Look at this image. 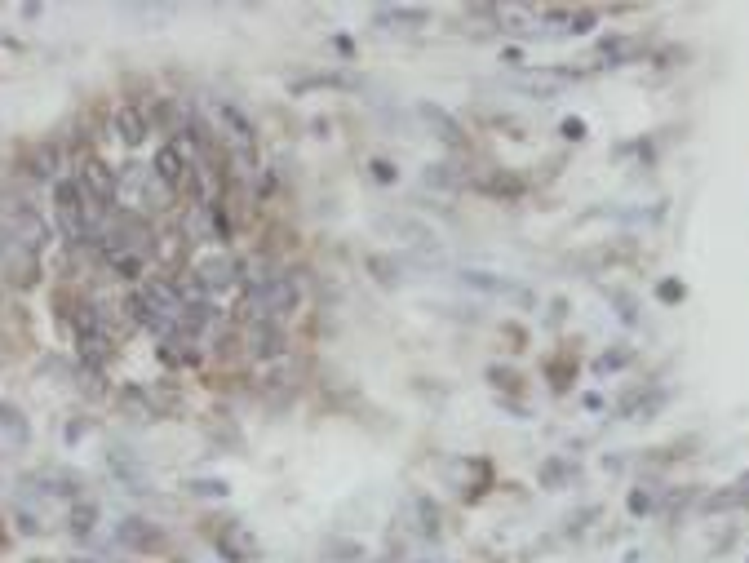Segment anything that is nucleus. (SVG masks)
Instances as JSON below:
<instances>
[{
	"mask_svg": "<svg viewBox=\"0 0 749 563\" xmlns=\"http://www.w3.org/2000/svg\"><path fill=\"white\" fill-rule=\"evenodd\" d=\"M54 218H58V235H63L67 244L89 240V213H85V196H80L76 178L54 182Z\"/></svg>",
	"mask_w": 749,
	"mask_h": 563,
	"instance_id": "nucleus-1",
	"label": "nucleus"
},
{
	"mask_svg": "<svg viewBox=\"0 0 749 563\" xmlns=\"http://www.w3.org/2000/svg\"><path fill=\"white\" fill-rule=\"evenodd\" d=\"M249 351L253 360L271 364V360H284L289 355V337L275 320H249Z\"/></svg>",
	"mask_w": 749,
	"mask_h": 563,
	"instance_id": "nucleus-2",
	"label": "nucleus"
},
{
	"mask_svg": "<svg viewBox=\"0 0 749 563\" xmlns=\"http://www.w3.org/2000/svg\"><path fill=\"white\" fill-rule=\"evenodd\" d=\"M235 275H240V266L227 253H204L196 262V280L204 284V293H227L235 289Z\"/></svg>",
	"mask_w": 749,
	"mask_h": 563,
	"instance_id": "nucleus-3",
	"label": "nucleus"
},
{
	"mask_svg": "<svg viewBox=\"0 0 749 563\" xmlns=\"http://www.w3.org/2000/svg\"><path fill=\"white\" fill-rule=\"evenodd\" d=\"M0 266H5V275L14 284H36L40 280V262H36V253L32 249H23V244H14V240H5L0 235Z\"/></svg>",
	"mask_w": 749,
	"mask_h": 563,
	"instance_id": "nucleus-4",
	"label": "nucleus"
},
{
	"mask_svg": "<svg viewBox=\"0 0 749 563\" xmlns=\"http://www.w3.org/2000/svg\"><path fill=\"white\" fill-rule=\"evenodd\" d=\"M0 235H5V240H14V244H23V249L40 253V249H45V240H49V227L36 218L32 209H14V213H9V227L0 231Z\"/></svg>",
	"mask_w": 749,
	"mask_h": 563,
	"instance_id": "nucleus-5",
	"label": "nucleus"
},
{
	"mask_svg": "<svg viewBox=\"0 0 749 563\" xmlns=\"http://www.w3.org/2000/svg\"><path fill=\"white\" fill-rule=\"evenodd\" d=\"M218 555L227 559V563H253L262 555V546H258V537H253L244 524H227L218 532Z\"/></svg>",
	"mask_w": 749,
	"mask_h": 563,
	"instance_id": "nucleus-6",
	"label": "nucleus"
},
{
	"mask_svg": "<svg viewBox=\"0 0 749 563\" xmlns=\"http://www.w3.org/2000/svg\"><path fill=\"white\" fill-rule=\"evenodd\" d=\"M111 133H116L125 147H142V142H147V133H151L147 111H142V107H129V102H120V107L111 111Z\"/></svg>",
	"mask_w": 749,
	"mask_h": 563,
	"instance_id": "nucleus-7",
	"label": "nucleus"
},
{
	"mask_svg": "<svg viewBox=\"0 0 749 563\" xmlns=\"http://www.w3.org/2000/svg\"><path fill=\"white\" fill-rule=\"evenodd\" d=\"M577 80V71H523V76L515 80V89H523V94H532V98H554L563 85H572Z\"/></svg>",
	"mask_w": 749,
	"mask_h": 563,
	"instance_id": "nucleus-8",
	"label": "nucleus"
},
{
	"mask_svg": "<svg viewBox=\"0 0 749 563\" xmlns=\"http://www.w3.org/2000/svg\"><path fill=\"white\" fill-rule=\"evenodd\" d=\"M377 231L399 235V240H408L413 249H435V235H430V227H426V222H417V218H382V222H377Z\"/></svg>",
	"mask_w": 749,
	"mask_h": 563,
	"instance_id": "nucleus-9",
	"label": "nucleus"
},
{
	"mask_svg": "<svg viewBox=\"0 0 749 563\" xmlns=\"http://www.w3.org/2000/svg\"><path fill=\"white\" fill-rule=\"evenodd\" d=\"M120 541H125L129 550H160L164 546L160 528H151L147 519H125V524H120Z\"/></svg>",
	"mask_w": 749,
	"mask_h": 563,
	"instance_id": "nucleus-10",
	"label": "nucleus"
},
{
	"mask_svg": "<svg viewBox=\"0 0 749 563\" xmlns=\"http://www.w3.org/2000/svg\"><path fill=\"white\" fill-rule=\"evenodd\" d=\"M417 116H422L426 125H435V138H444L448 147H461V125L453 116H444L439 107H417Z\"/></svg>",
	"mask_w": 749,
	"mask_h": 563,
	"instance_id": "nucleus-11",
	"label": "nucleus"
},
{
	"mask_svg": "<svg viewBox=\"0 0 749 563\" xmlns=\"http://www.w3.org/2000/svg\"><path fill=\"white\" fill-rule=\"evenodd\" d=\"M58 165H63V147H58V142L36 147V156H32V173H36V178H58Z\"/></svg>",
	"mask_w": 749,
	"mask_h": 563,
	"instance_id": "nucleus-12",
	"label": "nucleus"
},
{
	"mask_svg": "<svg viewBox=\"0 0 749 563\" xmlns=\"http://www.w3.org/2000/svg\"><path fill=\"white\" fill-rule=\"evenodd\" d=\"M156 253L164 258L169 271H182V262H187V235H160Z\"/></svg>",
	"mask_w": 749,
	"mask_h": 563,
	"instance_id": "nucleus-13",
	"label": "nucleus"
},
{
	"mask_svg": "<svg viewBox=\"0 0 749 563\" xmlns=\"http://www.w3.org/2000/svg\"><path fill=\"white\" fill-rule=\"evenodd\" d=\"M426 182L439 191H457V187H466V173L457 165H426Z\"/></svg>",
	"mask_w": 749,
	"mask_h": 563,
	"instance_id": "nucleus-14",
	"label": "nucleus"
},
{
	"mask_svg": "<svg viewBox=\"0 0 749 563\" xmlns=\"http://www.w3.org/2000/svg\"><path fill=\"white\" fill-rule=\"evenodd\" d=\"M80 355H85V364H102L111 355V342H107V333H85L80 337Z\"/></svg>",
	"mask_w": 749,
	"mask_h": 563,
	"instance_id": "nucleus-15",
	"label": "nucleus"
},
{
	"mask_svg": "<svg viewBox=\"0 0 749 563\" xmlns=\"http://www.w3.org/2000/svg\"><path fill=\"white\" fill-rule=\"evenodd\" d=\"M368 271H373L386 289H395V284H399V262L386 258V253H373V258H368Z\"/></svg>",
	"mask_w": 749,
	"mask_h": 563,
	"instance_id": "nucleus-16",
	"label": "nucleus"
},
{
	"mask_svg": "<svg viewBox=\"0 0 749 563\" xmlns=\"http://www.w3.org/2000/svg\"><path fill=\"white\" fill-rule=\"evenodd\" d=\"M94 524H98V506L80 501V506L71 510V532H76V537H89V532H94Z\"/></svg>",
	"mask_w": 749,
	"mask_h": 563,
	"instance_id": "nucleus-17",
	"label": "nucleus"
},
{
	"mask_svg": "<svg viewBox=\"0 0 749 563\" xmlns=\"http://www.w3.org/2000/svg\"><path fill=\"white\" fill-rule=\"evenodd\" d=\"M479 187L492 191V196H501V200H510V196H519V178H506V173H492V178H479Z\"/></svg>",
	"mask_w": 749,
	"mask_h": 563,
	"instance_id": "nucleus-18",
	"label": "nucleus"
},
{
	"mask_svg": "<svg viewBox=\"0 0 749 563\" xmlns=\"http://www.w3.org/2000/svg\"><path fill=\"white\" fill-rule=\"evenodd\" d=\"M461 280L475 284V289H484V293H506L510 289L506 280H497V275H488V271H461Z\"/></svg>",
	"mask_w": 749,
	"mask_h": 563,
	"instance_id": "nucleus-19",
	"label": "nucleus"
},
{
	"mask_svg": "<svg viewBox=\"0 0 749 563\" xmlns=\"http://www.w3.org/2000/svg\"><path fill=\"white\" fill-rule=\"evenodd\" d=\"M191 493H204V497H227V484H222V479H196V484H191Z\"/></svg>",
	"mask_w": 749,
	"mask_h": 563,
	"instance_id": "nucleus-20",
	"label": "nucleus"
},
{
	"mask_svg": "<svg viewBox=\"0 0 749 563\" xmlns=\"http://www.w3.org/2000/svg\"><path fill=\"white\" fill-rule=\"evenodd\" d=\"M621 364H630V351H625V346H621V351H612L608 360H599V373H612V368H621Z\"/></svg>",
	"mask_w": 749,
	"mask_h": 563,
	"instance_id": "nucleus-21",
	"label": "nucleus"
},
{
	"mask_svg": "<svg viewBox=\"0 0 749 563\" xmlns=\"http://www.w3.org/2000/svg\"><path fill=\"white\" fill-rule=\"evenodd\" d=\"M368 169H373V178H377V182H395V165H391V160H373Z\"/></svg>",
	"mask_w": 749,
	"mask_h": 563,
	"instance_id": "nucleus-22",
	"label": "nucleus"
},
{
	"mask_svg": "<svg viewBox=\"0 0 749 563\" xmlns=\"http://www.w3.org/2000/svg\"><path fill=\"white\" fill-rule=\"evenodd\" d=\"M612 302H617V315H621V320L634 324V298H612Z\"/></svg>",
	"mask_w": 749,
	"mask_h": 563,
	"instance_id": "nucleus-23",
	"label": "nucleus"
},
{
	"mask_svg": "<svg viewBox=\"0 0 749 563\" xmlns=\"http://www.w3.org/2000/svg\"><path fill=\"white\" fill-rule=\"evenodd\" d=\"M581 133H586V125H581V120H563V138H572V142H577Z\"/></svg>",
	"mask_w": 749,
	"mask_h": 563,
	"instance_id": "nucleus-24",
	"label": "nucleus"
},
{
	"mask_svg": "<svg viewBox=\"0 0 749 563\" xmlns=\"http://www.w3.org/2000/svg\"><path fill=\"white\" fill-rule=\"evenodd\" d=\"M590 27H594V14H577V18H572L568 32H590Z\"/></svg>",
	"mask_w": 749,
	"mask_h": 563,
	"instance_id": "nucleus-25",
	"label": "nucleus"
},
{
	"mask_svg": "<svg viewBox=\"0 0 749 563\" xmlns=\"http://www.w3.org/2000/svg\"><path fill=\"white\" fill-rule=\"evenodd\" d=\"M492 377H497V386H515V373H506V368H492Z\"/></svg>",
	"mask_w": 749,
	"mask_h": 563,
	"instance_id": "nucleus-26",
	"label": "nucleus"
}]
</instances>
